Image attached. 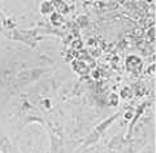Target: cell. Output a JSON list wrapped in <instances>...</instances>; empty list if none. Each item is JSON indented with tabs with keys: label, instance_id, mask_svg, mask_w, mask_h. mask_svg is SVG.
Instances as JSON below:
<instances>
[{
	"label": "cell",
	"instance_id": "cell-1",
	"mask_svg": "<svg viewBox=\"0 0 156 153\" xmlns=\"http://www.w3.org/2000/svg\"><path fill=\"white\" fill-rule=\"evenodd\" d=\"M126 66H128V70L130 71H138L139 68H142V61L137 56H130L126 60Z\"/></svg>",
	"mask_w": 156,
	"mask_h": 153
},
{
	"label": "cell",
	"instance_id": "cell-2",
	"mask_svg": "<svg viewBox=\"0 0 156 153\" xmlns=\"http://www.w3.org/2000/svg\"><path fill=\"white\" fill-rule=\"evenodd\" d=\"M40 13L42 14H51L55 12V7H53V3L52 1H43L40 4Z\"/></svg>",
	"mask_w": 156,
	"mask_h": 153
},
{
	"label": "cell",
	"instance_id": "cell-3",
	"mask_svg": "<svg viewBox=\"0 0 156 153\" xmlns=\"http://www.w3.org/2000/svg\"><path fill=\"white\" fill-rule=\"evenodd\" d=\"M50 20H51L52 25H55V26H59V25H61V22H63V16H61V13H60L59 10H56V12L51 13Z\"/></svg>",
	"mask_w": 156,
	"mask_h": 153
},
{
	"label": "cell",
	"instance_id": "cell-4",
	"mask_svg": "<svg viewBox=\"0 0 156 153\" xmlns=\"http://www.w3.org/2000/svg\"><path fill=\"white\" fill-rule=\"evenodd\" d=\"M77 64H78V66L73 65V68H74V70H76V71H78L79 74H87L89 73V68L86 66V64H83V62H81V61H78Z\"/></svg>",
	"mask_w": 156,
	"mask_h": 153
},
{
	"label": "cell",
	"instance_id": "cell-5",
	"mask_svg": "<svg viewBox=\"0 0 156 153\" xmlns=\"http://www.w3.org/2000/svg\"><path fill=\"white\" fill-rule=\"evenodd\" d=\"M108 103H109V105H112V106H117L118 103H120V95L112 92L108 96Z\"/></svg>",
	"mask_w": 156,
	"mask_h": 153
},
{
	"label": "cell",
	"instance_id": "cell-6",
	"mask_svg": "<svg viewBox=\"0 0 156 153\" xmlns=\"http://www.w3.org/2000/svg\"><path fill=\"white\" fill-rule=\"evenodd\" d=\"M121 97L122 99H125V100H128L131 97V95H133V91L130 89V87H124L122 89H121Z\"/></svg>",
	"mask_w": 156,
	"mask_h": 153
},
{
	"label": "cell",
	"instance_id": "cell-7",
	"mask_svg": "<svg viewBox=\"0 0 156 153\" xmlns=\"http://www.w3.org/2000/svg\"><path fill=\"white\" fill-rule=\"evenodd\" d=\"M72 45H73V48H74V50H82V47H83V43L81 42L79 39H78V40H74V42H73V44H72Z\"/></svg>",
	"mask_w": 156,
	"mask_h": 153
},
{
	"label": "cell",
	"instance_id": "cell-8",
	"mask_svg": "<svg viewBox=\"0 0 156 153\" xmlns=\"http://www.w3.org/2000/svg\"><path fill=\"white\" fill-rule=\"evenodd\" d=\"M42 105H43V108L50 109V108H51V100H50V99H44V100L42 101Z\"/></svg>",
	"mask_w": 156,
	"mask_h": 153
},
{
	"label": "cell",
	"instance_id": "cell-9",
	"mask_svg": "<svg viewBox=\"0 0 156 153\" xmlns=\"http://www.w3.org/2000/svg\"><path fill=\"white\" fill-rule=\"evenodd\" d=\"M102 77V70L100 69H96V70L92 71V78H95V79H98V78Z\"/></svg>",
	"mask_w": 156,
	"mask_h": 153
},
{
	"label": "cell",
	"instance_id": "cell-10",
	"mask_svg": "<svg viewBox=\"0 0 156 153\" xmlns=\"http://www.w3.org/2000/svg\"><path fill=\"white\" fill-rule=\"evenodd\" d=\"M133 115H134V112H133V110H128L125 113V119H131Z\"/></svg>",
	"mask_w": 156,
	"mask_h": 153
},
{
	"label": "cell",
	"instance_id": "cell-11",
	"mask_svg": "<svg viewBox=\"0 0 156 153\" xmlns=\"http://www.w3.org/2000/svg\"><path fill=\"white\" fill-rule=\"evenodd\" d=\"M147 73H148V74H154V73H155V65H154V64L150 66L148 69H147Z\"/></svg>",
	"mask_w": 156,
	"mask_h": 153
},
{
	"label": "cell",
	"instance_id": "cell-12",
	"mask_svg": "<svg viewBox=\"0 0 156 153\" xmlns=\"http://www.w3.org/2000/svg\"><path fill=\"white\" fill-rule=\"evenodd\" d=\"M94 42H95L94 39H90V40H89V42H87V44H89V45H94V44H95Z\"/></svg>",
	"mask_w": 156,
	"mask_h": 153
}]
</instances>
